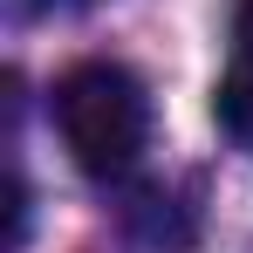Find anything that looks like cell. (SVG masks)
Instances as JSON below:
<instances>
[{
  "label": "cell",
  "instance_id": "1",
  "mask_svg": "<svg viewBox=\"0 0 253 253\" xmlns=\"http://www.w3.org/2000/svg\"><path fill=\"white\" fill-rule=\"evenodd\" d=\"M55 130L89 178H124L144 158V137H151L144 83L124 62H76L55 83Z\"/></svg>",
  "mask_w": 253,
  "mask_h": 253
},
{
  "label": "cell",
  "instance_id": "2",
  "mask_svg": "<svg viewBox=\"0 0 253 253\" xmlns=\"http://www.w3.org/2000/svg\"><path fill=\"white\" fill-rule=\"evenodd\" d=\"M212 117H219V130L253 158V55H240V62L226 69V83L212 89Z\"/></svg>",
  "mask_w": 253,
  "mask_h": 253
},
{
  "label": "cell",
  "instance_id": "3",
  "mask_svg": "<svg viewBox=\"0 0 253 253\" xmlns=\"http://www.w3.org/2000/svg\"><path fill=\"white\" fill-rule=\"evenodd\" d=\"M233 35H240V55H253V0L233 7Z\"/></svg>",
  "mask_w": 253,
  "mask_h": 253
},
{
  "label": "cell",
  "instance_id": "4",
  "mask_svg": "<svg viewBox=\"0 0 253 253\" xmlns=\"http://www.w3.org/2000/svg\"><path fill=\"white\" fill-rule=\"evenodd\" d=\"M21 7H89V0H21Z\"/></svg>",
  "mask_w": 253,
  "mask_h": 253
}]
</instances>
